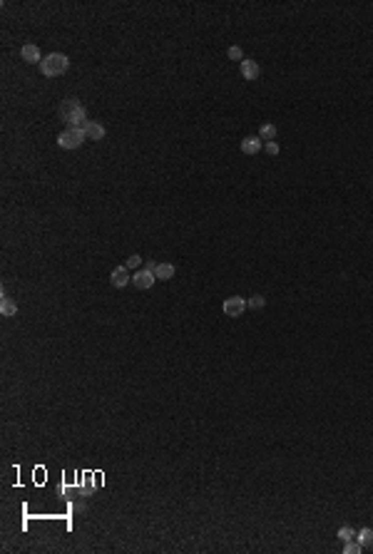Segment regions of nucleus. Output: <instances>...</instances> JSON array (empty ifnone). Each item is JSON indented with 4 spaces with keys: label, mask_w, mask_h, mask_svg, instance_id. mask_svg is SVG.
<instances>
[{
    "label": "nucleus",
    "mask_w": 373,
    "mask_h": 554,
    "mask_svg": "<svg viewBox=\"0 0 373 554\" xmlns=\"http://www.w3.org/2000/svg\"><path fill=\"white\" fill-rule=\"evenodd\" d=\"M85 139H87V135H85L82 127H68L65 132L58 135V144H60L63 149H77Z\"/></svg>",
    "instance_id": "nucleus-3"
},
{
    "label": "nucleus",
    "mask_w": 373,
    "mask_h": 554,
    "mask_svg": "<svg viewBox=\"0 0 373 554\" xmlns=\"http://www.w3.org/2000/svg\"><path fill=\"white\" fill-rule=\"evenodd\" d=\"M266 152H269L271 157H276V154H279V144H276V142H266Z\"/></svg>",
    "instance_id": "nucleus-20"
},
{
    "label": "nucleus",
    "mask_w": 373,
    "mask_h": 554,
    "mask_svg": "<svg viewBox=\"0 0 373 554\" xmlns=\"http://www.w3.org/2000/svg\"><path fill=\"white\" fill-rule=\"evenodd\" d=\"M82 130H85V135H87V139H95V142L105 139V127H102L100 122H95V120H87V125H85Z\"/></svg>",
    "instance_id": "nucleus-7"
},
{
    "label": "nucleus",
    "mask_w": 373,
    "mask_h": 554,
    "mask_svg": "<svg viewBox=\"0 0 373 554\" xmlns=\"http://www.w3.org/2000/svg\"><path fill=\"white\" fill-rule=\"evenodd\" d=\"M140 261H142V259H140V256H137V254H135V256H130V259H127V261H125V266H127V269H130V271H132V269H137V266H140Z\"/></svg>",
    "instance_id": "nucleus-19"
},
{
    "label": "nucleus",
    "mask_w": 373,
    "mask_h": 554,
    "mask_svg": "<svg viewBox=\"0 0 373 554\" xmlns=\"http://www.w3.org/2000/svg\"><path fill=\"white\" fill-rule=\"evenodd\" d=\"M361 549H363V544H361L358 539H351V542H346V547H343L346 554H361Z\"/></svg>",
    "instance_id": "nucleus-15"
},
{
    "label": "nucleus",
    "mask_w": 373,
    "mask_h": 554,
    "mask_svg": "<svg viewBox=\"0 0 373 554\" xmlns=\"http://www.w3.org/2000/svg\"><path fill=\"white\" fill-rule=\"evenodd\" d=\"M241 152L244 154H259L261 152V137H244L241 139Z\"/></svg>",
    "instance_id": "nucleus-8"
},
{
    "label": "nucleus",
    "mask_w": 373,
    "mask_h": 554,
    "mask_svg": "<svg viewBox=\"0 0 373 554\" xmlns=\"http://www.w3.org/2000/svg\"><path fill=\"white\" fill-rule=\"evenodd\" d=\"M259 137L266 139V142H274V139H276V127H274V125H264V127L259 130Z\"/></svg>",
    "instance_id": "nucleus-13"
},
{
    "label": "nucleus",
    "mask_w": 373,
    "mask_h": 554,
    "mask_svg": "<svg viewBox=\"0 0 373 554\" xmlns=\"http://www.w3.org/2000/svg\"><path fill=\"white\" fill-rule=\"evenodd\" d=\"M60 117H63L70 127H85V125H87V112H85V107H82L75 97H70V100L60 107Z\"/></svg>",
    "instance_id": "nucleus-1"
},
{
    "label": "nucleus",
    "mask_w": 373,
    "mask_h": 554,
    "mask_svg": "<svg viewBox=\"0 0 373 554\" xmlns=\"http://www.w3.org/2000/svg\"><path fill=\"white\" fill-rule=\"evenodd\" d=\"M259 65L254 63V60H241V77L244 80H256L259 77Z\"/></svg>",
    "instance_id": "nucleus-9"
},
{
    "label": "nucleus",
    "mask_w": 373,
    "mask_h": 554,
    "mask_svg": "<svg viewBox=\"0 0 373 554\" xmlns=\"http://www.w3.org/2000/svg\"><path fill=\"white\" fill-rule=\"evenodd\" d=\"M110 281H112V286H115V288H125V286L132 281V276H130V269H127V266H117V269L112 271Z\"/></svg>",
    "instance_id": "nucleus-6"
},
{
    "label": "nucleus",
    "mask_w": 373,
    "mask_h": 554,
    "mask_svg": "<svg viewBox=\"0 0 373 554\" xmlns=\"http://www.w3.org/2000/svg\"><path fill=\"white\" fill-rule=\"evenodd\" d=\"M0 313H3V316H15V313H18L15 301H13V298H8V293H5V291L0 293Z\"/></svg>",
    "instance_id": "nucleus-10"
},
{
    "label": "nucleus",
    "mask_w": 373,
    "mask_h": 554,
    "mask_svg": "<svg viewBox=\"0 0 373 554\" xmlns=\"http://www.w3.org/2000/svg\"><path fill=\"white\" fill-rule=\"evenodd\" d=\"M229 58H231V60H239V63H241V60H244V53H241V48L231 45V48H229Z\"/></svg>",
    "instance_id": "nucleus-17"
},
{
    "label": "nucleus",
    "mask_w": 373,
    "mask_h": 554,
    "mask_svg": "<svg viewBox=\"0 0 373 554\" xmlns=\"http://www.w3.org/2000/svg\"><path fill=\"white\" fill-rule=\"evenodd\" d=\"M154 276L159 281H169V278H174V266L172 264H154Z\"/></svg>",
    "instance_id": "nucleus-11"
},
{
    "label": "nucleus",
    "mask_w": 373,
    "mask_h": 554,
    "mask_svg": "<svg viewBox=\"0 0 373 554\" xmlns=\"http://www.w3.org/2000/svg\"><path fill=\"white\" fill-rule=\"evenodd\" d=\"M70 68V58L68 55H63V53H53V55H48V58H43V63H40V70H43V75L45 77H58V75H65Z\"/></svg>",
    "instance_id": "nucleus-2"
},
{
    "label": "nucleus",
    "mask_w": 373,
    "mask_h": 554,
    "mask_svg": "<svg viewBox=\"0 0 373 554\" xmlns=\"http://www.w3.org/2000/svg\"><path fill=\"white\" fill-rule=\"evenodd\" d=\"M23 60H25V63H43L38 45H25V48H23Z\"/></svg>",
    "instance_id": "nucleus-12"
},
{
    "label": "nucleus",
    "mask_w": 373,
    "mask_h": 554,
    "mask_svg": "<svg viewBox=\"0 0 373 554\" xmlns=\"http://www.w3.org/2000/svg\"><path fill=\"white\" fill-rule=\"evenodd\" d=\"M338 539H341V542H351V539H356V532H353L351 527H341V529H338Z\"/></svg>",
    "instance_id": "nucleus-16"
},
{
    "label": "nucleus",
    "mask_w": 373,
    "mask_h": 554,
    "mask_svg": "<svg viewBox=\"0 0 373 554\" xmlns=\"http://www.w3.org/2000/svg\"><path fill=\"white\" fill-rule=\"evenodd\" d=\"M264 303H266L264 296H251V298H249V306H251V308H264Z\"/></svg>",
    "instance_id": "nucleus-18"
},
{
    "label": "nucleus",
    "mask_w": 373,
    "mask_h": 554,
    "mask_svg": "<svg viewBox=\"0 0 373 554\" xmlns=\"http://www.w3.org/2000/svg\"><path fill=\"white\" fill-rule=\"evenodd\" d=\"M356 539H358L363 547H366V544H371V542H373V529H368V527H366V529L356 532Z\"/></svg>",
    "instance_id": "nucleus-14"
},
{
    "label": "nucleus",
    "mask_w": 373,
    "mask_h": 554,
    "mask_svg": "<svg viewBox=\"0 0 373 554\" xmlns=\"http://www.w3.org/2000/svg\"><path fill=\"white\" fill-rule=\"evenodd\" d=\"M154 281H157V276H154L152 269H142V271H137V274L132 276V283H135L137 288H152Z\"/></svg>",
    "instance_id": "nucleus-5"
},
{
    "label": "nucleus",
    "mask_w": 373,
    "mask_h": 554,
    "mask_svg": "<svg viewBox=\"0 0 373 554\" xmlns=\"http://www.w3.org/2000/svg\"><path fill=\"white\" fill-rule=\"evenodd\" d=\"M246 301L244 298H239V296H231V298H226L224 301V313L229 316V318H239L244 311H246Z\"/></svg>",
    "instance_id": "nucleus-4"
}]
</instances>
